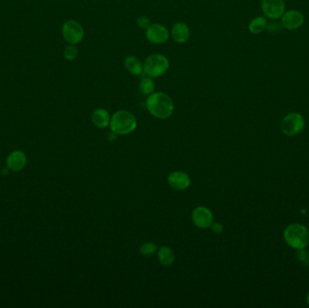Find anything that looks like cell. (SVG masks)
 Here are the masks:
<instances>
[{
  "label": "cell",
  "mask_w": 309,
  "mask_h": 308,
  "mask_svg": "<svg viewBox=\"0 0 309 308\" xmlns=\"http://www.w3.org/2000/svg\"><path fill=\"white\" fill-rule=\"evenodd\" d=\"M146 107L149 113L160 119L169 118L175 109L172 99L167 94L161 91H154L150 94L146 101Z\"/></svg>",
  "instance_id": "6da1fadb"
},
{
  "label": "cell",
  "mask_w": 309,
  "mask_h": 308,
  "mask_svg": "<svg viewBox=\"0 0 309 308\" xmlns=\"http://www.w3.org/2000/svg\"><path fill=\"white\" fill-rule=\"evenodd\" d=\"M137 118L127 110H119L113 114L109 127L117 135H128L137 128Z\"/></svg>",
  "instance_id": "7a4b0ae2"
},
{
  "label": "cell",
  "mask_w": 309,
  "mask_h": 308,
  "mask_svg": "<svg viewBox=\"0 0 309 308\" xmlns=\"http://www.w3.org/2000/svg\"><path fill=\"white\" fill-rule=\"evenodd\" d=\"M286 243L295 250L305 249L308 246V229L298 223L290 224L284 231Z\"/></svg>",
  "instance_id": "3957f363"
},
{
  "label": "cell",
  "mask_w": 309,
  "mask_h": 308,
  "mask_svg": "<svg viewBox=\"0 0 309 308\" xmlns=\"http://www.w3.org/2000/svg\"><path fill=\"white\" fill-rule=\"evenodd\" d=\"M144 73L150 78L163 76L170 67L167 57L160 53H153L145 60Z\"/></svg>",
  "instance_id": "277c9868"
},
{
  "label": "cell",
  "mask_w": 309,
  "mask_h": 308,
  "mask_svg": "<svg viewBox=\"0 0 309 308\" xmlns=\"http://www.w3.org/2000/svg\"><path fill=\"white\" fill-rule=\"evenodd\" d=\"M305 128V118L297 112L289 113L281 122V130L286 136L294 137L301 133Z\"/></svg>",
  "instance_id": "5b68a950"
},
{
  "label": "cell",
  "mask_w": 309,
  "mask_h": 308,
  "mask_svg": "<svg viewBox=\"0 0 309 308\" xmlns=\"http://www.w3.org/2000/svg\"><path fill=\"white\" fill-rule=\"evenodd\" d=\"M62 35L69 45H76L83 40L85 29L79 22L68 20L63 24Z\"/></svg>",
  "instance_id": "8992f818"
},
{
  "label": "cell",
  "mask_w": 309,
  "mask_h": 308,
  "mask_svg": "<svg viewBox=\"0 0 309 308\" xmlns=\"http://www.w3.org/2000/svg\"><path fill=\"white\" fill-rule=\"evenodd\" d=\"M146 38L153 45H163L169 39L168 29L163 24L155 23L146 29Z\"/></svg>",
  "instance_id": "52a82bcc"
},
{
  "label": "cell",
  "mask_w": 309,
  "mask_h": 308,
  "mask_svg": "<svg viewBox=\"0 0 309 308\" xmlns=\"http://www.w3.org/2000/svg\"><path fill=\"white\" fill-rule=\"evenodd\" d=\"M261 8L268 17L277 19L284 14L285 3L283 0H262Z\"/></svg>",
  "instance_id": "ba28073f"
},
{
  "label": "cell",
  "mask_w": 309,
  "mask_h": 308,
  "mask_svg": "<svg viewBox=\"0 0 309 308\" xmlns=\"http://www.w3.org/2000/svg\"><path fill=\"white\" fill-rule=\"evenodd\" d=\"M193 222L197 227L206 229L211 227L213 223V216L212 211L206 207H196L192 214Z\"/></svg>",
  "instance_id": "9c48e42d"
},
{
  "label": "cell",
  "mask_w": 309,
  "mask_h": 308,
  "mask_svg": "<svg viewBox=\"0 0 309 308\" xmlns=\"http://www.w3.org/2000/svg\"><path fill=\"white\" fill-rule=\"evenodd\" d=\"M304 23V16L301 12L291 9L287 12L284 13L281 17V24L289 30H294V29L300 27Z\"/></svg>",
  "instance_id": "30bf717a"
},
{
  "label": "cell",
  "mask_w": 309,
  "mask_h": 308,
  "mask_svg": "<svg viewBox=\"0 0 309 308\" xmlns=\"http://www.w3.org/2000/svg\"><path fill=\"white\" fill-rule=\"evenodd\" d=\"M168 183L175 190H185L191 184V178L185 172L176 171L169 174Z\"/></svg>",
  "instance_id": "8fae6325"
},
{
  "label": "cell",
  "mask_w": 309,
  "mask_h": 308,
  "mask_svg": "<svg viewBox=\"0 0 309 308\" xmlns=\"http://www.w3.org/2000/svg\"><path fill=\"white\" fill-rule=\"evenodd\" d=\"M171 36L177 44H185L191 37V32L188 25L184 22H177L173 25Z\"/></svg>",
  "instance_id": "7c38bea8"
},
{
  "label": "cell",
  "mask_w": 309,
  "mask_h": 308,
  "mask_svg": "<svg viewBox=\"0 0 309 308\" xmlns=\"http://www.w3.org/2000/svg\"><path fill=\"white\" fill-rule=\"evenodd\" d=\"M124 65L126 70L130 74L135 76H139L144 73V66L141 60L135 55H129L124 60Z\"/></svg>",
  "instance_id": "4fadbf2b"
},
{
  "label": "cell",
  "mask_w": 309,
  "mask_h": 308,
  "mask_svg": "<svg viewBox=\"0 0 309 308\" xmlns=\"http://www.w3.org/2000/svg\"><path fill=\"white\" fill-rule=\"evenodd\" d=\"M92 119H93V124L97 128L105 129L109 126L111 118H110V115L108 113V110L100 108L93 111Z\"/></svg>",
  "instance_id": "5bb4252c"
},
{
  "label": "cell",
  "mask_w": 309,
  "mask_h": 308,
  "mask_svg": "<svg viewBox=\"0 0 309 308\" xmlns=\"http://www.w3.org/2000/svg\"><path fill=\"white\" fill-rule=\"evenodd\" d=\"M25 157L20 151H16L9 156L8 160V166L10 169L14 171H19L25 165Z\"/></svg>",
  "instance_id": "9a60e30c"
},
{
  "label": "cell",
  "mask_w": 309,
  "mask_h": 308,
  "mask_svg": "<svg viewBox=\"0 0 309 308\" xmlns=\"http://www.w3.org/2000/svg\"><path fill=\"white\" fill-rule=\"evenodd\" d=\"M158 260L163 266L169 267L174 263L175 254L169 247H162L158 251Z\"/></svg>",
  "instance_id": "2e32d148"
},
{
  "label": "cell",
  "mask_w": 309,
  "mask_h": 308,
  "mask_svg": "<svg viewBox=\"0 0 309 308\" xmlns=\"http://www.w3.org/2000/svg\"><path fill=\"white\" fill-rule=\"evenodd\" d=\"M268 25V22L265 17L263 16H257L253 19L249 24V32L254 35H258L263 32Z\"/></svg>",
  "instance_id": "e0dca14e"
},
{
  "label": "cell",
  "mask_w": 309,
  "mask_h": 308,
  "mask_svg": "<svg viewBox=\"0 0 309 308\" xmlns=\"http://www.w3.org/2000/svg\"><path fill=\"white\" fill-rule=\"evenodd\" d=\"M155 88H156V84H155V81H153L152 78L147 76V77L141 79L138 89L143 95L149 96L150 94H152L155 91Z\"/></svg>",
  "instance_id": "ac0fdd59"
},
{
  "label": "cell",
  "mask_w": 309,
  "mask_h": 308,
  "mask_svg": "<svg viewBox=\"0 0 309 308\" xmlns=\"http://www.w3.org/2000/svg\"><path fill=\"white\" fill-rule=\"evenodd\" d=\"M78 56V48L76 47V45H69L68 46H66L64 51V57H65V60H67L69 61H74Z\"/></svg>",
  "instance_id": "d6986e66"
},
{
  "label": "cell",
  "mask_w": 309,
  "mask_h": 308,
  "mask_svg": "<svg viewBox=\"0 0 309 308\" xmlns=\"http://www.w3.org/2000/svg\"><path fill=\"white\" fill-rule=\"evenodd\" d=\"M296 252V258L299 261V263L302 264L304 267H309V252L305 249H300L297 250Z\"/></svg>",
  "instance_id": "ffe728a7"
},
{
  "label": "cell",
  "mask_w": 309,
  "mask_h": 308,
  "mask_svg": "<svg viewBox=\"0 0 309 308\" xmlns=\"http://www.w3.org/2000/svg\"><path fill=\"white\" fill-rule=\"evenodd\" d=\"M157 251V246L153 242H145L141 247V253L144 256H151Z\"/></svg>",
  "instance_id": "44dd1931"
},
{
  "label": "cell",
  "mask_w": 309,
  "mask_h": 308,
  "mask_svg": "<svg viewBox=\"0 0 309 308\" xmlns=\"http://www.w3.org/2000/svg\"><path fill=\"white\" fill-rule=\"evenodd\" d=\"M137 24L139 28L146 30V29L148 28L151 24H150V20H149V17H147V16H141L137 17Z\"/></svg>",
  "instance_id": "7402d4cb"
},
{
  "label": "cell",
  "mask_w": 309,
  "mask_h": 308,
  "mask_svg": "<svg viewBox=\"0 0 309 308\" xmlns=\"http://www.w3.org/2000/svg\"><path fill=\"white\" fill-rule=\"evenodd\" d=\"M211 228H212V231L217 233V234H220L223 231L222 225L218 223H213V224L211 225Z\"/></svg>",
  "instance_id": "603a6c76"
},
{
  "label": "cell",
  "mask_w": 309,
  "mask_h": 308,
  "mask_svg": "<svg viewBox=\"0 0 309 308\" xmlns=\"http://www.w3.org/2000/svg\"><path fill=\"white\" fill-rule=\"evenodd\" d=\"M108 138L109 141H111V142H113V141H114V140H115V139H116L117 138V134H115L114 132H113V131H111V133H109V134H108Z\"/></svg>",
  "instance_id": "cb8c5ba5"
},
{
  "label": "cell",
  "mask_w": 309,
  "mask_h": 308,
  "mask_svg": "<svg viewBox=\"0 0 309 308\" xmlns=\"http://www.w3.org/2000/svg\"><path fill=\"white\" fill-rule=\"evenodd\" d=\"M306 303H307V305L309 306V292L307 294V296H306Z\"/></svg>",
  "instance_id": "d4e9b609"
},
{
  "label": "cell",
  "mask_w": 309,
  "mask_h": 308,
  "mask_svg": "<svg viewBox=\"0 0 309 308\" xmlns=\"http://www.w3.org/2000/svg\"><path fill=\"white\" fill-rule=\"evenodd\" d=\"M308 231H309V226H308Z\"/></svg>",
  "instance_id": "484cf974"
}]
</instances>
